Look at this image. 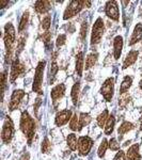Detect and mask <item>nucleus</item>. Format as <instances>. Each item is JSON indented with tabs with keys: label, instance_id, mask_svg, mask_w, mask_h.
I'll return each instance as SVG.
<instances>
[{
	"label": "nucleus",
	"instance_id": "nucleus-1",
	"mask_svg": "<svg viewBox=\"0 0 142 160\" xmlns=\"http://www.w3.org/2000/svg\"><path fill=\"white\" fill-rule=\"evenodd\" d=\"M20 129L25 133V136L28 139V144L31 145V142L34 137L35 132V124L33 118L30 117L29 113L27 111H24L22 113V118H20Z\"/></svg>",
	"mask_w": 142,
	"mask_h": 160
},
{
	"label": "nucleus",
	"instance_id": "nucleus-2",
	"mask_svg": "<svg viewBox=\"0 0 142 160\" xmlns=\"http://www.w3.org/2000/svg\"><path fill=\"white\" fill-rule=\"evenodd\" d=\"M46 62L41 61L38 64L37 68H35V74H34V80H33V87L32 90L34 92H37L38 94H43L42 90V82H43V75H44V69H45Z\"/></svg>",
	"mask_w": 142,
	"mask_h": 160
},
{
	"label": "nucleus",
	"instance_id": "nucleus-3",
	"mask_svg": "<svg viewBox=\"0 0 142 160\" xmlns=\"http://www.w3.org/2000/svg\"><path fill=\"white\" fill-rule=\"evenodd\" d=\"M4 45H6L7 51L11 55L13 50V46L15 44V29L11 22H8L4 27Z\"/></svg>",
	"mask_w": 142,
	"mask_h": 160
},
{
	"label": "nucleus",
	"instance_id": "nucleus-4",
	"mask_svg": "<svg viewBox=\"0 0 142 160\" xmlns=\"http://www.w3.org/2000/svg\"><path fill=\"white\" fill-rule=\"evenodd\" d=\"M104 30H105V25H104V20L100 17L96 19V22H94L92 29V35H91V44L95 45V44H99L104 34Z\"/></svg>",
	"mask_w": 142,
	"mask_h": 160
},
{
	"label": "nucleus",
	"instance_id": "nucleus-5",
	"mask_svg": "<svg viewBox=\"0 0 142 160\" xmlns=\"http://www.w3.org/2000/svg\"><path fill=\"white\" fill-rule=\"evenodd\" d=\"M84 6V1H79V0L78 1H76V0L71 1L68 6V8L65 9V11H64L63 19L68 20L69 18H72V17H74L75 15H77L81 11Z\"/></svg>",
	"mask_w": 142,
	"mask_h": 160
},
{
	"label": "nucleus",
	"instance_id": "nucleus-6",
	"mask_svg": "<svg viewBox=\"0 0 142 160\" xmlns=\"http://www.w3.org/2000/svg\"><path fill=\"white\" fill-rule=\"evenodd\" d=\"M13 133H14V127H13V123L11 121V118L8 117L6 118L3 123V126H2V131H1V139L2 141L6 144L10 143L12 140Z\"/></svg>",
	"mask_w": 142,
	"mask_h": 160
},
{
	"label": "nucleus",
	"instance_id": "nucleus-7",
	"mask_svg": "<svg viewBox=\"0 0 142 160\" xmlns=\"http://www.w3.org/2000/svg\"><path fill=\"white\" fill-rule=\"evenodd\" d=\"M113 88H114V79L113 78H108L100 88V93L107 102H111L113 96Z\"/></svg>",
	"mask_w": 142,
	"mask_h": 160
},
{
	"label": "nucleus",
	"instance_id": "nucleus-8",
	"mask_svg": "<svg viewBox=\"0 0 142 160\" xmlns=\"http://www.w3.org/2000/svg\"><path fill=\"white\" fill-rule=\"evenodd\" d=\"M93 145V140L89 137H80L78 140V152L80 156H87Z\"/></svg>",
	"mask_w": 142,
	"mask_h": 160
},
{
	"label": "nucleus",
	"instance_id": "nucleus-9",
	"mask_svg": "<svg viewBox=\"0 0 142 160\" xmlns=\"http://www.w3.org/2000/svg\"><path fill=\"white\" fill-rule=\"evenodd\" d=\"M105 13L109 18L118 22V20L120 19V11H119L118 2L117 1H108L107 3H106Z\"/></svg>",
	"mask_w": 142,
	"mask_h": 160
},
{
	"label": "nucleus",
	"instance_id": "nucleus-10",
	"mask_svg": "<svg viewBox=\"0 0 142 160\" xmlns=\"http://www.w3.org/2000/svg\"><path fill=\"white\" fill-rule=\"evenodd\" d=\"M25 72V68L23 64L19 63V61L17 59H15L12 63V66H11V74H10V81L14 82L18 77L22 75L23 73Z\"/></svg>",
	"mask_w": 142,
	"mask_h": 160
},
{
	"label": "nucleus",
	"instance_id": "nucleus-11",
	"mask_svg": "<svg viewBox=\"0 0 142 160\" xmlns=\"http://www.w3.org/2000/svg\"><path fill=\"white\" fill-rule=\"evenodd\" d=\"M24 96H25V92L23 91V90H15L11 96V100H10V105H9V110L13 111V110L17 109Z\"/></svg>",
	"mask_w": 142,
	"mask_h": 160
},
{
	"label": "nucleus",
	"instance_id": "nucleus-12",
	"mask_svg": "<svg viewBox=\"0 0 142 160\" xmlns=\"http://www.w3.org/2000/svg\"><path fill=\"white\" fill-rule=\"evenodd\" d=\"M72 118V111L71 110H62L56 115V125L63 126Z\"/></svg>",
	"mask_w": 142,
	"mask_h": 160
},
{
	"label": "nucleus",
	"instance_id": "nucleus-13",
	"mask_svg": "<svg viewBox=\"0 0 142 160\" xmlns=\"http://www.w3.org/2000/svg\"><path fill=\"white\" fill-rule=\"evenodd\" d=\"M122 49H123V38L121 35H118L113 40V56H114V59L118 60L120 58L121 53H122Z\"/></svg>",
	"mask_w": 142,
	"mask_h": 160
},
{
	"label": "nucleus",
	"instance_id": "nucleus-14",
	"mask_svg": "<svg viewBox=\"0 0 142 160\" xmlns=\"http://www.w3.org/2000/svg\"><path fill=\"white\" fill-rule=\"evenodd\" d=\"M64 92H65V86H64V84H62V83L58 84V86L55 87L53 90H51V93H50L51 99H53L55 102H57L59 99L63 97Z\"/></svg>",
	"mask_w": 142,
	"mask_h": 160
},
{
	"label": "nucleus",
	"instance_id": "nucleus-15",
	"mask_svg": "<svg viewBox=\"0 0 142 160\" xmlns=\"http://www.w3.org/2000/svg\"><path fill=\"white\" fill-rule=\"evenodd\" d=\"M34 9H35V11L38 13H40V14H45V13H47L51 9V2L46 1V0H44V1L40 0V1L35 2Z\"/></svg>",
	"mask_w": 142,
	"mask_h": 160
},
{
	"label": "nucleus",
	"instance_id": "nucleus-16",
	"mask_svg": "<svg viewBox=\"0 0 142 160\" xmlns=\"http://www.w3.org/2000/svg\"><path fill=\"white\" fill-rule=\"evenodd\" d=\"M142 40V25L141 24H137V26L134 29V32L130 37L129 41V45H134V44L138 43L139 41Z\"/></svg>",
	"mask_w": 142,
	"mask_h": 160
},
{
	"label": "nucleus",
	"instance_id": "nucleus-17",
	"mask_svg": "<svg viewBox=\"0 0 142 160\" xmlns=\"http://www.w3.org/2000/svg\"><path fill=\"white\" fill-rule=\"evenodd\" d=\"M137 58H138V51L137 50H131L128 52V55L126 56L125 60H124L123 63V69L129 68L130 65L135 64V62L137 61Z\"/></svg>",
	"mask_w": 142,
	"mask_h": 160
},
{
	"label": "nucleus",
	"instance_id": "nucleus-18",
	"mask_svg": "<svg viewBox=\"0 0 142 160\" xmlns=\"http://www.w3.org/2000/svg\"><path fill=\"white\" fill-rule=\"evenodd\" d=\"M126 157H127V160H140L141 156L139 154V145L138 144H134L131 145L127 151V154H126Z\"/></svg>",
	"mask_w": 142,
	"mask_h": 160
},
{
	"label": "nucleus",
	"instance_id": "nucleus-19",
	"mask_svg": "<svg viewBox=\"0 0 142 160\" xmlns=\"http://www.w3.org/2000/svg\"><path fill=\"white\" fill-rule=\"evenodd\" d=\"M84 52L80 51L78 55L76 56V73L79 77L82 75L84 71Z\"/></svg>",
	"mask_w": 142,
	"mask_h": 160
},
{
	"label": "nucleus",
	"instance_id": "nucleus-20",
	"mask_svg": "<svg viewBox=\"0 0 142 160\" xmlns=\"http://www.w3.org/2000/svg\"><path fill=\"white\" fill-rule=\"evenodd\" d=\"M134 128V125L129 122H124L122 125L119 127V130H118V133H119V138L120 140L122 139V137L125 135L126 132H128L129 130H131Z\"/></svg>",
	"mask_w": 142,
	"mask_h": 160
},
{
	"label": "nucleus",
	"instance_id": "nucleus-21",
	"mask_svg": "<svg viewBox=\"0 0 142 160\" xmlns=\"http://www.w3.org/2000/svg\"><path fill=\"white\" fill-rule=\"evenodd\" d=\"M131 83H133V78L129 76H126L125 78L123 79L122 83H121V88H120V93L123 94V93H126V91H128V89L130 88Z\"/></svg>",
	"mask_w": 142,
	"mask_h": 160
},
{
	"label": "nucleus",
	"instance_id": "nucleus-22",
	"mask_svg": "<svg viewBox=\"0 0 142 160\" xmlns=\"http://www.w3.org/2000/svg\"><path fill=\"white\" fill-rule=\"evenodd\" d=\"M114 124H115V120H114V117L113 115H110L109 118H108L107 123L105 125V133L106 135H111L112 131H113V128H114Z\"/></svg>",
	"mask_w": 142,
	"mask_h": 160
},
{
	"label": "nucleus",
	"instance_id": "nucleus-23",
	"mask_svg": "<svg viewBox=\"0 0 142 160\" xmlns=\"http://www.w3.org/2000/svg\"><path fill=\"white\" fill-rule=\"evenodd\" d=\"M92 121V118L90 114H88V113H81L80 115H79V125H80V129L82 127H84V126H88L90 123H91Z\"/></svg>",
	"mask_w": 142,
	"mask_h": 160
},
{
	"label": "nucleus",
	"instance_id": "nucleus-24",
	"mask_svg": "<svg viewBox=\"0 0 142 160\" xmlns=\"http://www.w3.org/2000/svg\"><path fill=\"white\" fill-rule=\"evenodd\" d=\"M97 53H90L89 56H88L87 58V61H86V66H84V68L86 69H90L91 68L94 66V64L96 63L97 61Z\"/></svg>",
	"mask_w": 142,
	"mask_h": 160
},
{
	"label": "nucleus",
	"instance_id": "nucleus-25",
	"mask_svg": "<svg viewBox=\"0 0 142 160\" xmlns=\"http://www.w3.org/2000/svg\"><path fill=\"white\" fill-rule=\"evenodd\" d=\"M108 118H109V112H108V110L103 111V112L99 115V118H97V124H99V127L103 128V126L106 125Z\"/></svg>",
	"mask_w": 142,
	"mask_h": 160
},
{
	"label": "nucleus",
	"instance_id": "nucleus-26",
	"mask_svg": "<svg viewBox=\"0 0 142 160\" xmlns=\"http://www.w3.org/2000/svg\"><path fill=\"white\" fill-rule=\"evenodd\" d=\"M66 142H68V148L72 149V151H76L77 149V138L75 133H71V135L68 136L66 138Z\"/></svg>",
	"mask_w": 142,
	"mask_h": 160
},
{
	"label": "nucleus",
	"instance_id": "nucleus-27",
	"mask_svg": "<svg viewBox=\"0 0 142 160\" xmlns=\"http://www.w3.org/2000/svg\"><path fill=\"white\" fill-rule=\"evenodd\" d=\"M59 71V66L56 62H53L51 64V68L49 69V76H48V80H49V83L51 84L53 81H55V78H56V74L58 73Z\"/></svg>",
	"mask_w": 142,
	"mask_h": 160
},
{
	"label": "nucleus",
	"instance_id": "nucleus-28",
	"mask_svg": "<svg viewBox=\"0 0 142 160\" xmlns=\"http://www.w3.org/2000/svg\"><path fill=\"white\" fill-rule=\"evenodd\" d=\"M79 83H75L73 88H72V100H73V104L76 106L77 102H78V98H79Z\"/></svg>",
	"mask_w": 142,
	"mask_h": 160
},
{
	"label": "nucleus",
	"instance_id": "nucleus-29",
	"mask_svg": "<svg viewBox=\"0 0 142 160\" xmlns=\"http://www.w3.org/2000/svg\"><path fill=\"white\" fill-rule=\"evenodd\" d=\"M69 128L72 130H80V125H79V118L77 117V114H75L72 117L71 122H69Z\"/></svg>",
	"mask_w": 142,
	"mask_h": 160
},
{
	"label": "nucleus",
	"instance_id": "nucleus-30",
	"mask_svg": "<svg viewBox=\"0 0 142 160\" xmlns=\"http://www.w3.org/2000/svg\"><path fill=\"white\" fill-rule=\"evenodd\" d=\"M108 146H109V143H108V141L106 140V139H103L102 143H100V145H99V152H97V154H99V157L103 158V157L105 156V153H106V151H107Z\"/></svg>",
	"mask_w": 142,
	"mask_h": 160
},
{
	"label": "nucleus",
	"instance_id": "nucleus-31",
	"mask_svg": "<svg viewBox=\"0 0 142 160\" xmlns=\"http://www.w3.org/2000/svg\"><path fill=\"white\" fill-rule=\"evenodd\" d=\"M129 100H130L129 95L127 93H123V94H121L120 98H119V105H120L121 108H125L128 102H129Z\"/></svg>",
	"mask_w": 142,
	"mask_h": 160
},
{
	"label": "nucleus",
	"instance_id": "nucleus-32",
	"mask_svg": "<svg viewBox=\"0 0 142 160\" xmlns=\"http://www.w3.org/2000/svg\"><path fill=\"white\" fill-rule=\"evenodd\" d=\"M28 20H29V12H25L24 15H23L22 19H20V22H19V27H18V30L19 32H22L23 30L26 28V26L28 24Z\"/></svg>",
	"mask_w": 142,
	"mask_h": 160
},
{
	"label": "nucleus",
	"instance_id": "nucleus-33",
	"mask_svg": "<svg viewBox=\"0 0 142 160\" xmlns=\"http://www.w3.org/2000/svg\"><path fill=\"white\" fill-rule=\"evenodd\" d=\"M50 149H51V143L47 138H45L43 141V143H42V152L45 154H47L50 152Z\"/></svg>",
	"mask_w": 142,
	"mask_h": 160
},
{
	"label": "nucleus",
	"instance_id": "nucleus-34",
	"mask_svg": "<svg viewBox=\"0 0 142 160\" xmlns=\"http://www.w3.org/2000/svg\"><path fill=\"white\" fill-rule=\"evenodd\" d=\"M109 148L111 151H119L120 149V144L118 143V141L114 138H111L109 140Z\"/></svg>",
	"mask_w": 142,
	"mask_h": 160
},
{
	"label": "nucleus",
	"instance_id": "nucleus-35",
	"mask_svg": "<svg viewBox=\"0 0 142 160\" xmlns=\"http://www.w3.org/2000/svg\"><path fill=\"white\" fill-rule=\"evenodd\" d=\"M50 22H51V18L49 15H47L46 17H44L43 20H42V28L44 30H48L50 27Z\"/></svg>",
	"mask_w": 142,
	"mask_h": 160
},
{
	"label": "nucleus",
	"instance_id": "nucleus-36",
	"mask_svg": "<svg viewBox=\"0 0 142 160\" xmlns=\"http://www.w3.org/2000/svg\"><path fill=\"white\" fill-rule=\"evenodd\" d=\"M6 86H7V72H3V73H2V76H1V94H2V98H3Z\"/></svg>",
	"mask_w": 142,
	"mask_h": 160
},
{
	"label": "nucleus",
	"instance_id": "nucleus-37",
	"mask_svg": "<svg viewBox=\"0 0 142 160\" xmlns=\"http://www.w3.org/2000/svg\"><path fill=\"white\" fill-rule=\"evenodd\" d=\"M65 40H66L65 34H61V35H59L58 38H57L56 46H57V47H58V48H60L61 46H63L64 44H65Z\"/></svg>",
	"mask_w": 142,
	"mask_h": 160
},
{
	"label": "nucleus",
	"instance_id": "nucleus-38",
	"mask_svg": "<svg viewBox=\"0 0 142 160\" xmlns=\"http://www.w3.org/2000/svg\"><path fill=\"white\" fill-rule=\"evenodd\" d=\"M87 30H88V25H87V22H84V24L81 25V30H80V35H81L82 40L86 38L87 37Z\"/></svg>",
	"mask_w": 142,
	"mask_h": 160
},
{
	"label": "nucleus",
	"instance_id": "nucleus-39",
	"mask_svg": "<svg viewBox=\"0 0 142 160\" xmlns=\"http://www.w3.org/2000/svg\"><path fill=\"white\" fill-rule=\"evenodd\" d=\"M50 38H51V34H50V32H48V31H46L45 33L43 34V37H42V40L44 41V43L45 44H47L48 42L50 41Z\"/></svg>",
	"mask_w": 142,
	"mask_h": 160
},
{
	"label": "nucleus",
	"instance_id": "nucleus-40",
	"mask_svg": "<svg viewBox=\"0 0 142 160\" xmlns=\"http://www.w3.org/2000/svg\"><path fill=\"white\" fill-rule=\"evenodd\" d=\"M113 160H126V157H125V153L122 151H120L119 153L117 154V156L114 157Z\"/></svg>",
	"mask_w": 142,
	"mask_h": 160
},
{
	"label": "nucleus",
	"instance_id": "nucleus-41",
	"mask_svg": "<svg viewBox=\"0 0 142 160\" xmlns=\"http://www.w3.org/2000/svg\"><path fill=\"white\" fill-rule=\"evenodd\" d=\"M41 102H42V100H41V98H37V102H35V105H34V111H35V114H38V107H40Z\"/></svg>",
	"mask_w": 142,
	"mask_h": 160
},
{
	"label": "nucleus",
	"instance_id": "nucleus-42",
	"mask_svg": "<svg viewBox=\"0 0 142 160\" xmlns=\"http://www.w3.org/2000/svg\"><path fill=\"white\" fill-rule=\"evenodd\" d=\"M8 3H9V2H8L7 0H1V1H0V4H1V7H0V8L2 9V8H4V6H7Z\"/></svg>",
	"mask_w": 142,
	"mask_h": 160
},
{
	"label": "nucleus",
	"instance_id": "nucleus-43",
	"mask_svg": "<svg viewBox=\"0 0 142 160\" xmlns=\"http://www.w3.org/2000/svg\"><path fill=\"white\" fill-rule=\"evenodd\" d=\"M84 6H87V8L91 7V1H84Z\"/></svg>",
	"mask_w": 142,
	"mask_h": 160
},
{
	"label": "nucleus",
	"instance_id": "nucleus-44",
	"mask_svg": "<svg viewBox=\"0 0 142 160\" xmlns=\"http://www.w3.org/2000/svg\"><path fill=\"white\" fill-rule=\"evenodd\" d=\"M140 130H142V118H140Z\"/></svg>",
	"mask_w": 142,
	"mask_h": 160
},
{
	"label": "nucleus",
	"instance_id": "nucleus-45",
	"mask_svg": "<svg viewBox=\"0 0 142 160\" xmlns=\"http://www.w3.org/2000/svg\"><path fill=\"white\" fill-rule=\"evenodd\" d=\"M140 88H141V90H142V80L140 81Z\"/></svg>",
	"mask_w": 142,
	"mask_h": 160
}]
</instances>
